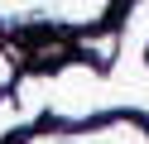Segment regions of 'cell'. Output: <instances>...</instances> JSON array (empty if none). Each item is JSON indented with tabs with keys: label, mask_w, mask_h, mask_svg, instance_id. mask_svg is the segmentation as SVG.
Here are the masks:
<instances>
[{
	"label": "cell",
	"mask_w": 149,
	"mask_h": 144,
	"mask_svg": "<svg viewBox=\"0 0 149 144\" xmlns=\"http://www.w3.org/2000/svg\"><path fill=\"white\" fill-rule=\"evenodd\" d=\"M72 144H149V120L125 111H106L87 125H72Z\"/></svg>",
	"instance_id": "obj_1"
},
{
	"label": "cell",
	"mask_w": 149,
	"mask_h": 144,
	"mask_svg": "<svg viewBox=\"0 0 149 144\" xmlns=\"http://www.w3.org/2000/svg\"><path fill=\"white\" fill-rule=\"evenodd\" d=\"M19 144H72V125H43V130H29Z\"/></svg>",
	"instance_id": "obj_2"
},
{
	"label": "cell",
	"mask_w": 149,
	"mask_h": 144,
	"mask_svg": "<svg viewBox=\"0 0 149 144\" xmlns=\"http://www.w3.org/2000/svg\"><path fill=\"white\" fill-rule=\"evenodd\" d=\"M24 120H29V111H19V106H15V96H0V139H5L10 130H19Z\"/></svg>",
	"instance_id": "obj_3"
},
{
	"label": "cell",
	"mask_w": 149,
	"mask_h": 144,
	"mask_svg": "<svg viewBox=\"0 0 149 144\" xmlns=\"http://www.w3.org/2000/svg\"><path fill=\"white\" fill-rule=\"evenodd\" d=\"M144 67H149V48H144Z\"/></svg>",
	"instance_id": "obj_4"
}]
</instances>
